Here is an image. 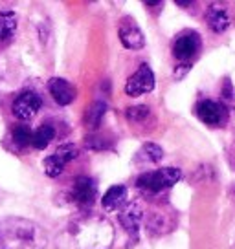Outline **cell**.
I'll return each mask as SVG.
<instances>
[{"instance_id":"cell-22","label":"cell","mask_w":235,"mask_h":249,"mask_svg":"<svg viewBox=\"0 0 235 249\" xmlns=\"http://www.w3.org/2000/svg\"><path fill=\"white\" fill-rule=\"evenodd\" d=\"M189 68H191V64H189V62L176 66V68H175V79H182L189 71Z\"/></svg>"},{"instance_id":"cell-14","label":"cell","mask_w":235,"mask_h":249,"mask_svg":"<svg viewBox=\"0 0 235 249\" xmlns=\"http://www.w3.org/2000/svg\"><path fill=\"white\" fill-rule=\"evenodd\" d=\"M127 202V187L125 185H114L110 187L105 193L101 200V205L105 211H118L119 207H123Z\"/></svg>"},{"instance_id":"cell-20","label":"cell","mask_w":235,"mask_h":249,"mask_svg":"<svg viewBox=\"0 0 235 249\" xmlns=\"http://www.w3.org/2000/svg\"><path fill=\"white\" fill-rule=\"evenodd\" d=\"M151 110L149 107H145V105H136V107H131V108L125 110V116L129 121H133V123H141V121H145L147 117H149Z\"/></svg>"},{"instance_id":"cell-1","label":"cell","mask_w":235,"mask_h":249,"mask_svg":"<svg viewBox=\"0 0 235 249\" xmlns=\"http://www.w3.org/2000/svg\"><path fill=\"white\" fill-rule=\"evenodd\" d=\"M114 231L107 220L81 216L72 220L57 236L59 249H109Z\"/></svg>"},{"instance_id":"cell-4","label":"cell","mask_w":235,"mask_h":249,"mask_svg":"<svg viewBox=\"0 0 235 249\" xmlns=\"http://www.w3.org/2000/svg\"><path fill=\"white\" fill-rule=\"evenodd\" d=\"M79 154V148L74 143H63L55 148V152L52 156H48L44 160V172L50 178H57L63 174V169L66 167V163L74 161Z\"/></svg>"},{"instance_id":"cell-2","label":"cell","mask_w":235,"mask_h":249,"mask_svg":"<svg viewBox=\"0 0 235 249\" xmlns=\"http://www.w3.org/2000/svg\"><path fill=\"white\" fill-rule=\"evenodd\" d=\"M44 229L26 218L9 216L0 220V249H44Z\"/></svg>"},{"instance_id":"cell-21","label":"cell","mask_w":235,"mask_h":249,"mask_svg":"<svg viewBox=\"0 0 235 249\" xmlns=\"http://www.w3.org/2000/svg\"><path fill=\"white\" fill-rule=\"evenodd\" d=\"M85 147L88 150H107L110 148V141L105 140L103 136H98V134H90L85 138Z\"/></svg>"},{"instance_id":"cell-12","label":"cell","mask_w":235,"mask_h":249,"mask_svg":"<svg viewBox=\"0 0 235 249\" xmlns=\"http://www.w3.org/2000/svg\"><path fill=\"white\" fill-rule=\"evenodd\" d=\"M206 24L208 28L215 33H222L230 28L232 24V17H230V11L226 8H222L219 4H212L208 11H206Z\"/></svg>"},{"instance_id":"cell-16","label":"cell","mask_w":235,"mask_h":249,"mask_svg":"<svg viewBox=\"0 0 235 249\" xmlns=\"http://www.w3.org/2000/svg\"><path fill=\"white\" fill-rule=\"evenodd\" d=\"M105 112H107V105L103 101H94L85 114V124L88 128L96 130L99 124H101L103 117H105Z\"/></svg>"},{"instance_id":"cell-9","label":"cell","mask_w":235,"mask_h":249,"mask_svg":"<svg viewBox=\"0 0 235 249\" xmlns=\"http://www.w3.org/2000/svg\"><path fill=\"white\" fill-rule=\"evenodd\" d=\"M198 48H200V35L193 30H186L175 40L173 53L178 61H188L198 52Z\"/></svg>"},{"instance_id":"cell-18","label":"cell","mask_w":235,"mask_h":249,"mask_svg":"<svg viewBox=\"0 0 235 249\" xmlns=\"http://www.w3.org/2000/svg\"><path fill=\"white\" fill-rule=\"evenodd\" d=\"M17 30V15L13 11H2L0 13V42L13 37Z\"/></svg>"},{"instance_id":"cell-5","label":"cell","mask_w":235,"mask_h":249,"mask_svg":"<svg viewBox=\"0 0 235 249\" xmlns=\"http://www.w3.org/2000/svg\"><path fill=\"white\" fill-rule=\"evenodd\" d=\"M155 86H157V79H155V73L151 70V66L149 64H141L127 81L125 93L131 95V97H138V95L153 92Z\"/></svg>"},{"instance_id":"cell-19","label":"cell","mask_w":235,"mask_h":249,"mask_svg":"<svg viewBox=\"0 0 235 249\" xmlns=\"http://www.w3.org/2000/svg\"><path fill=\"white\" fill-rule=\"evenodd\" d=\"M11 138H13L17 147L24 148L32 143L33 132L30 130V126H26V124H17L15 128H13V132H11Z\"/></svg>"},{"instance_id":"cell-13","label":"cell","mask_w":235,"mask_h":249,"mask_svg":"<svg viewBox=\"0 0 235 249\" xmlns=\"http://www.w3.org/2000/svg\"><path fill=\"white\" fill-rule=\"evenodd\" d=\"M141 214H143V209H141L140 202L127 203L125 209L121 211V214H119V224L125 227L131 234H134L140 227Z\"/></svg>"},{"instance_id":"cell-7","label":"cell","mask_w":235,"mask_h":249,"mask_svg":"<svg viewBox=\"0 0 235 249\" xmlns=\"http://www.w3.org/2000/svg\"><path fill=\"white\" fill-rule=\"evenodd\" d=\"M96 195H98V187H96L94 179L88 178V176H79L72 183L68 198L78 207H90L96 200Z\"/></svg>"},{"instance_id":"cell-10","label":"cell","mask_w":235,"mask_h":249,"mask_svg":"<svg viewBox=\"0 0 235 249\" xmlns=\"http://www.w3.org/2000/svg\"><path fill=\"white\" fill-rule=\"evenodd\" d=\"M48 90L52 93L54 101L59 105V107H66L70 105L74 99H76V88L70 81L61 77H52L48 81Z\"/></svg>"},{"instance_id":"cell-17","label":"cell","mask_w":235,"mask_h":249,"mask_svg":"<svg viewBox=\"0 0 235 249\" xmlns=\"http://www.w3.org/2000/svg\"><path fill=\"white\" fill-rule=\"evenodd\" d=\"M138 160L143 163H160L164 160V150L157 143H145L138 152Z\"/></svg>"},{"instance_id":"cell-11","label":"cell","mask_w":235,"mask_h":249,"mask_svg":"<svg viewBox=\"0 0 235 249\" xmlns=\"http://www.w3.org/2000/svg\"><path fill=\"white\" fill-rule=\"evenodd\" d=\"M119 40L129 50H141L145 46V37L133 20H123L119 26Z\"/></svg>"},{"instance_id":"cell-15","label":"cell","mask_w":235,"mask_h":249,"mask_svg":"<svg viewBox=\"0 0 235 249\" xmlns=\"http://www.w3.org/2000/svg\"><path fill=\"white\" fill-rule=\"evenodd\" d=\"M55 138V126L54 124H50V123H42L33 132V138H32V145L37 150H42V148H46L52 141H54Z\"/></svg>"},{"instance_id":"cell-8","label":"cell","mask_w":235,"mask_h":249,"mask_svg":"<svg viewBox=\"0 0 235 249\" xmlns=\"http://www.w3.org/2000/svg\"><path fill=\"white\" fill-rule=\"evenodd\" d=\"M196 117L202 123L210 124V126H220V124L226 123L228 112L220 103L212 101V99H204V101L196 105Z\"/></svg>"},{"instance_id":"cell-6","label":"cell","mask_w":235,"mask_h":249,"mask_svg":"<svg viewBox=\"0 0 235 249\" xmlns=\"http://www.w3.org/2000/svg\"><path fill=\"white\" fill-rule=\"evenodd\" d=\"M42 107V97L33 90H26V92L19 93L13 101V116L20 121H30L37 116V112Z\"/></svg>"},{"instance_id":"cell-3","label":"cell","mask_w":235,"mask_h":249,"mask_svg":"<svg viewBox=\"0 0 235 249\" xmlns=\"http://www.w3.org/2000/svg\"><path fill=\"white\" fill-rule=\"evenodd\" d=\"M182 178V172L176 167H165V169H158V171L143 172L136 179V187L149 193V195H158L165 189L173 187L178 179Z\"/></svg>"}]
</instances>
